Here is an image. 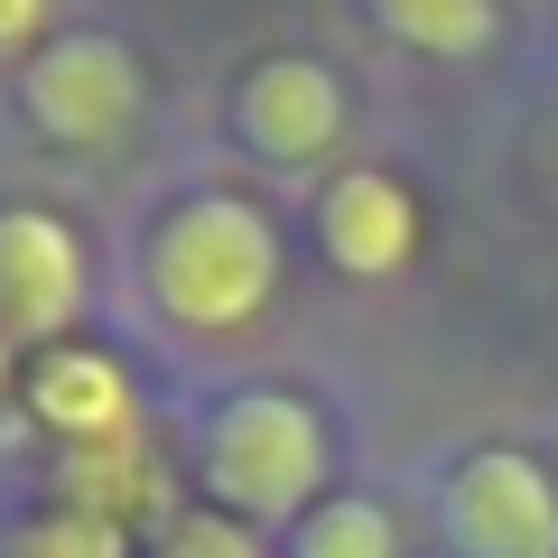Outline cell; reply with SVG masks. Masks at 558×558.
<instances>
[{
  "label": "cell",
  "instance_id": "cell-10",
  "mask_svg": "<svg viewBox=\"0 0 558 558\" xmlns=\"http://www.w3.org/2000/svg\"><path fill=\"white\" fill-rule=\"evenodd\" d=\"M289 558H400V521L373 494H326L317 512L289 531Z\"/></svg>",
  "mask_w": 558,
  "mask_h": 558
},
{
  "label": "cell",
  "instance_id": "cell-1",
  "mask_svg": "<svg viewBox=\"0 0 558 558\" xmlns=\"http://www.w3.org/2000/svg\"><path fill=\"white\" fill-rule=\"evenodd\" d=\"M149 307H159L178 336H242L260 307L279 299V223L260 215L242 186H186L159 223H149Z\"/></svg>",
  "mask_w": 558,
  "mask_h": 558
},
{
  "label": "cell",
  "instance_id": "cell-2",
  "mask_svg": "<svg viewBox=\"0 0 558 558\" xmlns=\"http://www.w3.org/2000/svg\"><path fill=\"white\" fill-rule=\"evenodd\" d=\"M196 475H205V502L242 512L252 531H260V521H289V531H299V521L326 502L336 438H326L317 400L252 381V391H223L215 410H205V428H196Z\"/></svg>",
  "mask_w": 558,
  "mask_h": 558
},
{
  "label": "cell",
  "instance_id": "cell-5",
  "mask_svg": "<svg viewBox=\"0 0 558 558\" xmlns=\"http://www.w3.org/2000/svg\"><path fill=\"white\" fill-rule=\"evenodd\" d=\"M84 317V242L47 205H0V344L47 354Z\"/></svg>",
  "mask_w": 558,
  "mask_h": 558
},
{
  "label": "cell",
  "instance_id": "cell-3",
  "mask_svg": "<svg viewBox=\"0 0 558 558\" xmlns=\"http://www.w3.org/2000/svg\"><path fill=\"white\" fill-rule=\"evenodd\" d=\"M20 112L47 149L65 159H102L140 131V57L102 28H65V38L20 57Z\"/></svg>",
  "mask_w": 558,
  "mask_h": 558
},
{
  "label": "cell",
  "instance_id": "cell-6",
  "mask_svg": "<svg viewBox=\"0 0 558 558\" xmlns=\"http://www.w3.org/2000/svg\"><path fill=\"white\" fill-rule=\"evenodd\" d=\"M344 131H354V102L326 57H260L233 84V140L270 168H317Z\"/></svg>",
  "mask_w": 558,
  "mask_h": 558
},
{
  "label": "cell",
  "instance_id": "cell-11",
  "mask_svg": "<svg viewBox=\"0 0 558 558\" xmlns=\"http://www.w3.org/2000/svg\"><path fill=\"white\" fill-rule=\"evenodd\" d=\"M0 558H140V549L102 512H38V521H20V531L0 539Z\"/></svg>",
  "mask_w": 558,
  "mask_h": 558
},
{
  "label": "cell",
  "instance_id": "cell-13",
  "mask_svg": "<svg viewBox=\"0 0 558 558\" xmlns=\"http://www.w3.org/2000/svg\"><path fill=\"white\" fill-rule=\"evenodd\" d=\"M47 10L57 0H0V47H28V38L47 47Z\"/></svg>",
  "mask_w": 558,
  "mask_h": 558
},
{
  "label": "cell",
  "instance_id": "cell-8",
  "mask_svg": "<svg viewBox=\"0 0 558 558\" xmlns=\"http://www.w3.org/2000/svg\"><path fill=\"white\" fill-rule=\"evenodd\" d=\"M28 410H38L65 447H131V428H140L131 373H121L102 344H84V336L28 354Z\"/></svg>",
  "mask_w": 558,
  "mask_h": 558
},
{
  "label": "cell",
  "instance_id": "cell-14",
  "mask_svg": "<svg viewBox=\"0 0 558 558\" xmlns=\"http://www.w3.org/2000/svg\"><path fill=\"white\" fill-rule=\"evenodd\" d=\"M0 363H10V344H0Z\"/></svg>",
  "mask_w": 558,
  "mask_h": 558
},
{
  "label": "cell",
  "instance_id": "cell-12",
  "mask_svg": "<svg viewBox=\"0 0 558 558\" xmlns=\"http://www.w3.org/2000/svg\"><path fill=\"white\" fill-rule=\"evenodd\" d=\"M149 558H270V539H260L242 512H223V502H196V512H168L159 521Z\"/></svg>",
  "mask_w": 558,
  "mask_h": 558
},
{
  "label": "cell",
  "instance_id": "cell-9",
  "mask_svg": "<svg viewBox=\"0 0 558 558\" xmlns=\"http://www.w3.org/2000/svg\"><path fill=\"white\" fill-rule=\"evenodd\" d=\"M363 10H373L400 47H418V57H484V47L502 38L494 0H363Z\"/></svg>",
  "mask_w": 558,
  "mask_h": 558
},
{
  "label": "cell",
  "instance_id": "cell-4",
  "mask_svg": "<svg viewBox=\"0 0 558 558\" xmlns=\"http://www.w3.org/2000/svg\"><path fill=\"white\" fill-rule=\"evenodd\" d=\"M438 512L465 558H558V475L531 447H465L438 484Z\"/></svg>",
  "mask_w": 558,
  "mask_h": 558
},
{
  "label": "cell",
  "instance_id": "cell-7",
  "mask_svg": "<svg viewBox=\"0 0 558 558\" xmlns=\"http://www.w3.org/2000/svg\"><path fill=\"white\" fill-rule=\"evenodd\" d=\"M317 242L344 279H400L418 260V196L391 168H344L317 196Z\"/></svg>",
  "mask_w": 558,
  "mask_h": 558
}]
</instances>
